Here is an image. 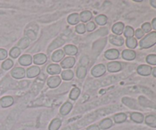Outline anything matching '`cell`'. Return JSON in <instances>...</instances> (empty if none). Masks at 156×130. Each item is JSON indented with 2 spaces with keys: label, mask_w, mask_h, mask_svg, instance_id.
<instances>
[{
  "label": "cell",
  "mask_w": 156,
  "mask_h": 130,
  "mask_svg": "<svg viewBox=\"0 0 156 130\" xmlns=\"http://www.w3.org/2000/svg\"><path fill=\"white\" fill-rule=\"evenodd\" d=\"M112 125H113L112 120H111V119H109V118H107V119H103V120L100 122L99 126H100V128H101V129H108V128H111Z\"/></svg>",
  "instance_id": "cell-22"
},
{
  "label": "cell",
  "mask_w": 156,
  "mask_h": 130,
  "mask_svg": "<svg viewBox=\"0 0 156 130\" xmlns=\"http://www.w3.org/2000/svg\"><path fill=\"white\" fill-rule=\"evenodd\" d=\"M146 122L147 125H150V126L156 128V116L155 115H149V116H146Z\"/></svg>",
  "instance_id": "cell-26"
},
{
  "label": "cell",
  "mask_w": 156,
  "mask_h": 130,
  "mask_svg": "<svg viewBox=\"0 0 156 130\" xmlns=\"http://www.w3.org/2000/svg\"><path fill=\"white\" fill-rule=\"evenodd\" d=\"M61 124H62V122H61L60 119H54L50 122V126H49V130H58L59 127L61 126Z\"/></svg>",
  "instance_id": "cell-23"
},
{
  "label": "cell",
  "mask_w": 156,
  "mask_h": 130,
  "mask_svg": "<svg viewBox=\"0 0 156 130\" xmlns=\"http://www.w3.org/2000/svg\"><path fill=\"white\" fill-rule=\"evenodd\" d=\"M152 26H153L154 29H156V18L153 19V21H152Z\"/></svg>",
  "instance_id": "cell-48"
},
{
  "label": "cell",
  "mask_w": 156,
  "mask_h": 130,
  "mask_svg": "<svg viewBox=\"0 0 156 130\" xmlns=\"http://www.w3.org/2000/svg\"><path fill=\"white\" fill-rule=\"evenodd\" d=\"M88 63H89V58H88V56L85 55V56H83L82 58H81L80 64H82V66L85 67V66L88 65Z\"/></svg>",
  "instance_id": "cell-43"
},
{
  "label": "cell",
  "mask_w": 156,
  "mask_h": 130,
  "mask_svg": "<svg viewBox=\"0 0 156 130\" xmlns=\"http://www.w3.org/2000/svg\"><path fill=\"white\" fill-rule=\"evenodd\" d=\"M108 71L111 72V73H114V72L120 71L122 69L121 64L118 61H112V62L108 63V66H107Z\"/></svg>",
  "instance_id": "cell-5"
},
{
  "label": "cell",
  "mask_w": 156,
  "mask_h": 130,
  "mask_svg": "<svg viewBox=\"0 0 156 130\" xmlns=\"http://www.w3.org/2000/svg\"><path fill=\"white\" fill-rule=\"evenodd\" d=\"M63 44H64V41L63 40L60 39V38H58V39L55 40V41L50 45V47H49V51H51V50H53V49L62 45Z\"/></svg>",
  "instance_id": "cell-32"
},
{
  "label": "cell",
  "mask_w": 156,
  "mask_h": 130,
  "mask_svg": "<svg viewBox=\"0 0 156 130\" xmlns=\"http://www.w3.org/2000/svg\"><path fill=\"white\" fill-rule=\"evenodd\" d=\"M87 73V69L85 67H83V66H80L77 68V70H76V75H77V77L79 78V79H82L85 76Z\"/></svg>",
  "instance_id": "cell-27"
},
{
  "label": "cell",
  "mask_w": 156,
  "mask_h": 130,
  "mask_svg": "<svg viewBox=\"0 0 156 130\" xmlns=\"http://www.w3.org/2000/svg\"><path fill=\"white\" fill-rule=\"evenodd\" d=\"M65 56V53L62 50H57L53 52L52 55V61L54 62H59Z\"/></svg>",
  "instance_id": "cell-17"
},
{
  "label": "cell",
  "mask_w": 156,
  "mask_h": 130,
  "mask_svg": "<svg viewBox=\"0 0 156 130\" xmlns=\"http://www.w3.org/2000/svg\"><path fill=\"white\" fill-rule=\"evenodd\" d=\"M126 44L129 48H135L137 46V41L133 37V38H129L126 39Z\"/></svg>",
  "instance_id": "cell-34"
},
{
  "label": "cell",
  "mask_w": 156,
  "mask_h": 130,
  "mask_svg": "<svg viewBox=\"0 0 156 130\" xmlns=\"http://www.w3.org/2000/svg\"><path fill=\"white\" fill-rule=\"evenodd\" d=\"M151 5L156 8V1H151Z\"/></svg>",
  "instance_id": "cell-49"
},
{
  "label": "cell",
  "mask_w": 156,
  "mask_h": 130,
  "mask_svg": "<svg viewBox=\"0 0 156 130\" xmlns=\"http://www.w3.org/2000/svg\"><path fill=\"white\" fill-rule=\"evenodd\" d=\"M139 101H140V103L141 105L144 106H149V107H155L156 108V106L154 103H152V102H150L149 100H148L146 98H145L144 96H140L139 98Z\"/></svg>",
  "instance_id": "cell-29"
},
{
  "label": "cell",
  "mask_w": 156,
  "mask_h": 130,
  "mask_svg": "<svg viewBox=\"0 0 156 130\" xmlns=\"http://www.w3.org/2000/svg\"><path fill=\"white\" fill-rule=\"evenodd\" d=\"M26 36L27 37V38H28L29 40H31V41H34L35 39H36V33H35L34 32L33 30H31V29H29V30H27V32H26Z\"/></svg>",
  "instance_id": "cell-39"
},
{
  "label": "cell",
  "mask_w": 156,
  "mask_h": 130,
  "mask_svg": "<svg viewBox=\"0 0 156 130\" xmlns=\"http://www.w3.org/2000/svg\"><path fill=\"white\" fill-rule=\"evenodd\" d=\"M67 21L70 24H76L79 22L80 21V18H79V15L77 13H73L71 15H69Z\"/></svg>",
  "instance_id": "cell-21"
},
{
  "label": "cell",
  "mask_w": 156,
  "mask_h": 130,
  "mask_svg": "<svg viewBox=\"0 0 156 130\" xmlns=\"http://www.w3.org/2000/svg\"><path fill=\"white\" fill-rule=\"evenodd\" d=\"M142 28H143L142 30L144 32H149L151 31V29H152V28H151V24L149 23H145L142 26Z\"/></svg>",
  "instance_id": "cell-44"
},
{
  "label": "cell",
  "mask_w": 156,
  "mask_h": 130,
  "mask_svg": "<svg viewBox=\"0 0 156 130\" xmlns=\"http://www.w3.org/2000/svg\"><path fill=\"white\" fill-rule=\"evenodd\" d=\"M11 74L15 79H21L25 76V70L22 67H15L11 71Z\"/></svg>",
  "instance_id": "cell-3"
},
{
  "label": "cell",
  "mask_w": 156,
  "mask_h": 130,
  "mask_svg": "<svg viewBox=\"0 0 156 130\" xmlns=\"http://www.w3.org/2000/svg\"><path fill=\"white\" fill-rule=\"evenodd\" d=\"M95 21L99 25H105L108 21V17L105 15H99L95 18Z\"/></svg>",
  "instance_id": "cell-31"
},
{
  "label": "cell",
  "mask_w": 156,
  "mask_h": 130,
  "mask_svg": "<svg viewBox=\"0 0 156 130\" xmlns=\"http://www.w3.org/2000/svg\"><path fill=\"white\" fill-rule=\"evenodd\" d=\"M79 18H80V21H82V22H87L92 18V14L90 11H83L81 12Z\"/></svg>",
  "instance_id": "cell-19"
},
{
  "label": "cell",
  "mask_w": 156,
  "mask_h": 130,
  "mask_svg": "<svg viewBox=\"0 0 156 130\" xmlns=\"http://www.w3.org/2000/svg\"><path fill=\"white\" fill-rule=\"evenodd\" d=\"M146 61H147L149 64H153V65H155V64H156V55H149V56L147 57V58H146Z\"/></svg>",
  "instance_id": "cell-41"
},
{
  "label": "cell",
  "mask_w": 156,
  "mask_h": 130,
  "mask_svg": "<svg viewBox=\"0 0 156 130\" xmlns=\"http://www.w3.org/2000/svg\"><path fill=\"white\" fill-rule=\"evenodd\" d=\"M124 29V24L123 22H117L114 24L112 27V32L115 34L116 35H119L120 36L123 32Z\"/></svg>",
  "instance_id": "cell-14"
},
{
  "label": "cell",
  "mask_w": 156,
  "mask_h": 130,
  "mask_svg": "<svg viewBox=\"0 0 156 130\" xmlns=\"http://www.w3.org/2000/svg\"><path fill=\"white\" fill-rule=\"evenodd\" d=\"M126 115L123 113H117L114 116V122L116 123H122V122H125L126 120Z\"/></svg>",
  "instance_id": "cell-25"
},
{
  "label": "cell",
  "mask_w": 156,
  "mask_h": 130,
  "mask_svg": "<svg viewBox=\"0 0 156 130\" xmlns=\"http://www.w3.org/2000/svg\"><path fill=\"white\" fill-rule=\"evenodd\" d=\"M13 103L14 99L12 96H4V97H2L0 99V105H1L2 107H3V108H6V107L10 106H12Z\"/></svg>",
  "instance_id": "cell-10"
},
{
  "label": "cell",
  "mask_w": 156,
  "mask_h": 130,
  "mask_svg": "<svg viewBox=\"0 0 156 130\" xmlns=\"http://www.w3.org/2000/svg\"><path fill=\"white\" fill-rule=\"evenodd\" d=\"M47 72L51 75L59 74V73L61 72V67L59 65V64H50V65L47 67Z\"/></svg>",
  "instance_id": "cell-12"
},
{
  "label": "cell",
  "mask_w": 156,
  "mask_h": 130,
  "mask_svg": "<svg viewBox=\"0 0 156 130\" xmlns=\"http://www.w3.org/2000/svg\"><path fill=\"white\" fill-rule=\"evenodd\" d=\"M120 52L117 49H110L105 53V56L108 60H115L119 58Z\"/></svg>",
  "instance_id": "cell-8"
},
{
  "label": "cell",
  "mask_w": 156,
  "mask_h": 130,
  "mask_svg": "<svg viewBox=\"0 0 156 130\" xmlns=\"http://www.w3.org/2000/svg\"><path fill=\"white\" fill-rule=\"evenodd\" d=\"M64 51L68 55H76L78 52V48L75 45L69 44L64 47Z\"/></svg>",
  "instance_id": "cell-20"
},
{
  "label": "cell",
  "mask_w": 156,
  "mask_h": 130,
  "mask_svg": "<svg viewBox=\"0 0 156 130\" xmlns=\"http://www.w3.org/2000/svg\"><path fill=\"white\" fill-rule=\"evenodd\" d=\"M13 64H14V63L12 60L7 59L2 63V67L3 70H9V69L12 68V66H13Z\"/></svg>",
  "instance_id": "cell-36"
},
{
  "label": "cell",
  "mask_w": 156,
  "mask_h": 130,
  "mask_svg": "<svg viewBox=\"0 0 156 130\" xmlns=\"http://www.w3.org/2000/svg\"><path fill=\"white\" fill-rule=\"evenodd\" d=\"M135 35L136 37V38H141L144 35V32L141 28H139L136 31Z\"/></svg>",
  "instance_id": "cell-46"
},
{
  "label": "cell",
  "mask_w": 156,
  "mask_h": 130,
  "mask_svg": "<svg viewBox=\"0 0 156 130\" xmlns=\"http://www.w3.org/2000/svg\"><path fill=\"white\" fill-rule=\"evenodd\" d=\"M109 41L111 44L116 46H122L124 43V39L121 36L116 35H111L109 36Z\"/></svg>",
  "instance_id": "cell-6"
},
{
  "label": "cell",
  "mask_w": 156,
  "mask_h": 130,
  "mask_svg": "<svg viewBox=\"0 0 156 130\" xmlns=\"http://www.w3.org/2000/svg\"><path fill=\"white\" fill-rule=\"evenodd\" d=\"M75 63H76V60H75L74 58L68 57V58H66L61 62V67L64 69L71 68V67H73L74 66Z\"/></svg>",
  "instance_id": "cell-9"
},
{
  "label": "cell",
  "mask_w": 156,
  "mask_h": 130,
  "mask_svg": "<svg viewBox=\"0 0 156 130\" xmlns=\"http://www.w3.org/2000/svg\"><path fill=\"white\" fill-rule=\"evenodd\" d=\"M61 78L59 76H52L47 80V85L50 88H56L60 84Z\"/></svg>",
  "instance_id": "cell-4"
},
{
  "label": "cell",
  "mask_w": 156,
  "mask_h": 130,
  "mask_svg": "<svg viewBox=\"0 0 156 130\" xmlns=\"http://www.w3.org/2000/svg\"><path fill=\"white\" fill-rule=\"evenodd\" d=\"M87 130H100V128H99L98 125H90L89 127H88Z\"/></svg>",
  "instance_id": "cell-47"
},
{
  "label": "cell",
  "mask_w": 156,
  "mask_h": 130,
  "mask_svg": "<svg viewBox=\"0 0 156 130\" xmlns=\"http://www.w3.org/2000/svg\"><path fill=\"white\" fill-rule=\"evenodd\" d=\"M153 75L155 76H156V67H155V68L153 69Z\"/></svg>",
  "instance_id": "cell-50"
},
{
  "label": "cell",
  "mask_w": 156,
  "mask_h": 130,
  "mask_svg": "<svg viewBox=\"0 0 156 130\" xmlns=\"http://www.w3.org/2000/svg\"><path fill=\"white\" fill-rule=\"evenodd\" d=\"M72 108H73V104L69 102H66L61 107L60 113L62 116H66L71 111Z\"/></svg>",
  "instance_id": "cell-18"
},
{
  "label": "cell",
  "mask_w": 156,
  "mask_h": 130,
  "mask_svg": "<svg viewBox=\"0 0 156 130\" xmlns=\"http://www.w3.org/2000/svg\"><path fill=\"white\" fill-rule=\"evenodd\" d=\"M137 72L143 76H148L152 72V67L149 65H141L137 68Z\"/></svg>",
  "instance_id": "cell-13"
},
{
  "label": "cell",
  "mask_w": 156,
  "mask_h": 130,
  "mask_svg": "<svg viewBox=\"0 0 156 130\" xmlns=\"http://www.w3.org/2000/svg\"><path fill=\"white\" fill-rule=\"evenodd\" d=\"M156 43V32H152L146 35L140 43L142 48H148L152 47Z\"/></svg>",
  "instance_id": "cell-1"
},
{
  "label": "cell",
  "mask_w": 156,
  "mask_h": 130,
  "mask_svg": "<svg viewBox=\"0 0 156 130\" xmlns=\"http://www.w3.org/2000/svg\"><path fill=\"white\" fill-rule=\"evenodd\" d=\"M106 72V67L104 64H98L91 70V74L95 77H99L104 75Z\"/></svg>",
  "instance_id": "cell-2"
},
{
  "label": "cell",
  "mask_w": 156,
  "mask_h": 130,
  "mask_svg": "<svg viewBox=\"0 0 156 130\" xmlns=\"http://www.w3.org/2000/svg\"><path fill=\"white\" fill-rule=\"evenodd\" d=\"M21 54V50L18 47H14L13 48L11 49L9 54L12 58H17Z\"/></svg>",
  "instance_id": "cell-38"
},
{
  "label": "cell",
  "mask_w": 156,
  "mask_h": 130,
  "mask_svg": "<svg viewBox=\"0 0 156 130\" xmlns=\"http://www.w3.org/2000/svg\"><path fill=\"white\" fill-rule=\"evenodd\" d=\"M7 51H6L5 49L0 48V61L5 59V58H7Z\"/></svg>",
  "instance_id": "cell-45"
},
{
  "label": "cell",
  "mask_w": 156,
  "mask_h": 130,
  "mask_svg": "<svg viewBox=\"0 0 156 130\" xmlns=\"http://www.w3.org/2000/svg\"><path fill=\"white\" fill-rule=\"evenodd\" d=\"M76 32H78L79 34H84L85 32V31H86L85 25L83 24V23L79 24L76 27Z\"/></svg>",
  "instance_id": "cell-40"
},
{
  "label": "cell",
  "mask_w": 156,
  "mask_h": 130,
  "mask_svg": "<svg viewBox=\"0 0 156 130\" xmlns=\"http://www.w3.org/2000/svg\"><path fill=\"white\" fill-rule=\"evenodd\" d=\"M30 44V41L27 38H23L19 41L18 44V47L19 49H25Z\"/></svg>",
  "instance_id": "cell-28"
},
{
  "label": "cell",
  "mask_w": 156,
  "mask_h": 130,
  "mask_svg": "<svg viewBox=\"0 0 156 130\" xmlns=\"http://www.w3.org/2000/svg\"><path fill=\"white\" fill-rule=\"evenodd\" d=\"M79 95H80V90L79 88H74L70 92L69 98L72 100H76V99H78Z\"/></svg>",
  "instance_id": "cell-35"
},
{
  "label": "cell",
  "mask_w": 156,
  "mask_h": 130,
  "mask_svg": "<svg viewBox=\"0 0 156 130\" xmlns=\"http://www.w3.org/2000/svg\"><path fill=\"white\" fill-rule=\"evenodd\" d=\"M122 57L126 61H132L136 58V52L132 50H124L122 53Z\"/></svg>",
  "instance_id": "cell-16"
},
{
  "label": "cell",
  "mask_w": 156,
  "mask_h": 130,
  "mask_svg": "<svg viewBox=\"0 0 156 130\" xmlns=\"http://www.w3.org/2000/svg\"><path fill=\"white\" fill-rule=\"evenodd\" d=\"M19 64L23 66H28L30 65L32 63V58L29 54H24L18 59Z\"/></svg>",
  "instance_id": "cell-15"
},
{
  "label": "cell",
  "mask_w": 156,
  "mask_h": 130,
  "mask_svg": "<svg viewBox=\"0 0 156 130\" xmlns=\"http://www.w3.org/2000/svg\"><path fill=\"white\" fill-rule=\"evenodd\" d=\"M62 78L65 80H70L74 76V73L71 70H66L62 72Z\"/></svg>",
  "instance_id": "cell-30"
},
{
  "label": "cell",
  "mask_w": 156,
  "mask_h": 130,
  "mask_svg": "<svg viewBox=\"0 0 156 130\" xmlns=\"http://www.w3.org/2000/svg\"><path fill=\"white\" fill-rule=\"evenodd\" d=\"M124 35L127 38H133L134 35V30L130 26H126L124 30Z\"/></svg>",
  "instance_id": "cell-37"
},
{
  "label": "cell",
  "mask_w": 156,
  "mask_h": 130,
  "mask_svg": "<svg viewBox=\"0 0 156 130\" xmlns=\"http://www.w3.org/2000/svg\"><path fill=\"white\" fill-rule=\"evenodd\" d=\"M47 58L44 54H37L34 56V63L37 65L44 64L47 61Z\"/></svg>",
  "instance_id": "cell-11"
},
{
  "label": "cell",
  "mask_w": 156,
  "mask_h": 130,
  "mask_svg": "<svg viewBox=\"0 0 156 130\" xmlns=\"http://www.w3.org/2000/svg\"><path fill=\"white\" fill-rule=\"evenodd\" d=\"M130 117L133 121H134L135 122H137V123H142L143 122V119H144L143 115L139 113H133L131 114Z\"/></svg>",
  "instance_id": "cell-24"
},
{
  "label": "cell",
  "mask_w": 156,
  "mask_h": 130,
  "mask_svg": "<svg viewBox=\"0 0 156 130\" xmlns=\"http://www.w3.org/2000/svg\"><path fill=\"white\" fill-rule=\"evenodd\" d=\"M122 101H123V103L125 104L126 106H127L131 107L132 109H136V102L134 99H130V98H128V97H123L122 99Z\"/></svg>",
  "instance_id": "cell-33"
},
{
  "label": "cell",
  "mask_w": 156,
  "mask_h": 130,
  "mask_svg": "<svg viewBox=\"0 0 156 130\" xmlns=\"http://www.w3.org/2000/svg\"><path fill=\"white\" fill-rule=\"evenodd\" d=\"M41 73V69L38 66H32L27 70V76L29 78H33L38 76Z\"/></svg>",
  "instance_id": "cell-7"
},
{
  "label": "cell",
  "mask_w": 156,
  "mask_h": 130,
  "mask_svg": "<svg viewBox=\"0 0 156 130\" xmlns=\"http://www.w3.org/2000/svg\"><path fill=\"white\" fill-rule=\"evenodd\" d=\"M95 23L93 22V21H90V22H88V24H86V26H85V28H86V30L88 31V32H92V31H94V29H95Z\"/></svg>",
  "instance_id": "cell-42"
}]
</instances>
